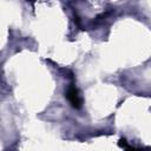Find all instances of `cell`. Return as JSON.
Masks as SVG:
<instances>
[{
	"label": "cell",
	"instance_id": "obj_1",
	"mask_svg": "<svg viewBox=\"0 0 151 151\" xmlns=\"http://www.w3.org/2000/svg\"><path fill=\"white\" fill-rule=\"evenodd\" d=\"M66 98L68 99L70 104L74 107V109H80L81 107V98L79 96V92L77 90V87L74 85H71L67 91H66Z\"/></svg>",
	"mask_w": 151,
	"mask_h": 151
},
{
	"label": "cell",
	"instance_id": "obj_2",
	"mask_svg": "<svg viewBox=\"0 0 151 151\" xmlns=\"http://www.w3.org/2000/svg\"><path fill=\"white\" fill-rule=\"evenodd\" d=\"M118 144H119V146H122V147H126V146H127V142H126L125 138H120Z\"/></svg>",
	"mask_w": 151,
	"mask_h": 151
},
{
	"label": "cell",
	"instance_id": "obj_3",
	"mask_svg": "<svg viewBox=\"0 0 151 151\" xmlns=\"http://www.w3.org/2000/svg\"><path fill=\"white\" fill-rule=\"evenodd\" d=\"M125 150H126V151H143L142 149H136V147H133V146H129V145L125 147Z\"/></svg>",
	"mask_w": 151,
	"mask_h": 151
}]
</instances>
